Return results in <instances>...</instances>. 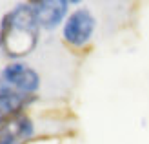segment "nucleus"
<instances>
[{"label":"nucleus","instance_id":"39448f33","mask_svg":"<svg viewBox=\"0 0 149 144\" xmlns=\"http://www.w3.org/2000/svg\"><path fill=\"white\" fill-rule=\"evenodd\" d=\"M33 135L35 124L26 111L0 120V144H27Z\"/></svg>","mask_w":149,"mask_h":144},{"label":"nucleus","instance_id":"423d86ee","mask_svg":"<svg viewBox=\"0 0 149 144\" xmlns=\"http://www.w3.org/2000/svg\"><path fill=\"white\" fill-rule=\"evenodd\" d=\"M35 100L36 95L20 93L0 80V120L17 115V113H24Z\"/></svg>","mask_w":149,"mask_h":144},{"label":"nucleus","instance_id":"f257e3e1","mask_svg":"<svg viewBox=\"0 0 149 144\" xmlns=\"http://www.w3.org/2000/svg\"><path fill=\"white\" fill-rule=\"evenodd\" d=\"M40 27L27 2L15 6L0 20V49L11 60H22L38 44Z\"/></svg>","mask_w":149,"mask_h":144},{"label":"nucleus","instance_id":"0eeeda50","mask_svg":"<svg viewBox=\"0 0 149 144\" xmlns=\"http://www.w3.org/2000/svg\"><path fill=\"white\" fill-rule=\"evenodd\" d=\"M68 2H69V4H80L82 0H68Z\"/></svg>","mask_w":149,"mask_h":144},{"label":"nucleus","instance_id":"20e7f679","mask_svg":"<svg viewBox=\"0 0 149 144\" xmlns=\"http://www.w3.org/2000/svg\"><path fill=\"white\" fill-rule=\"evenodd\" d=\"M27 4L40 31H55L62 27L71 13V4L68 0H27Z\"/></svg>","mask_w":149,"mask_h":144},{"label":"nucleus","instance_id":"7ed1b4c3","mask_svg":"<svg viewBox=\"0 0 149 144\" xmlns=\"http://www.w3.org/2000/svg\"><path fill=\"white\" fill-rule=\"evenodd\" d=\"M0 80L26 95H36V91L40 89V84H42L38 71L33 70L31 66H27L24 60L7 62L2 67V71H0Z\"/></svg>","mask_w":149,"mask_h":144},{"label":"nucleus","instance_id":"f03ea898","mask_svg":"<svg viewBox=\"0 0 149 144\" xmlns=\"http://www.w3.org/2000/svg\"><path fill=\"white\" fill-rule=\"evenodd\" d=\"M96 31V18L87 7H77L60 27L62 40L71 49H84L93 40Z\"/></svg>","mask_w":149,"mask_h":144}]
</instances>
